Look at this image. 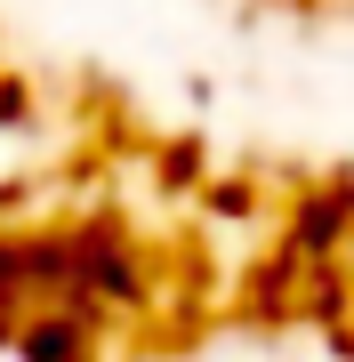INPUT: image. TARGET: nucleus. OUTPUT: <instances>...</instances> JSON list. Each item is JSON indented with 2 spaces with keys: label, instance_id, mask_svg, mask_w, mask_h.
I'll return each mask as SVG.
<instances>
[{
  "label": "nucleus",
  "instance_id": "nucleus-1",
  "mask_svg": "<svg viewBox=\"0 0 354 362\" xmlns=\"http://www.w3.org/2000/svg\"><path fill=\"white\" fill-rule=\"evenodd\" d=\"M65 250H73V298H97V306H137L145 298V258L129 233L81 226V233H65Z\"/></svg>",
  "mask_w": 354,
  "mask_h": 362
},
{
  "label": "nucleus",
  "instance_id": "nucleus-2",
  "mask_svg": "<svg viewBox=\"0 0 354 362\" xmlns=\"http://www.w3.org/2000/svg\"><path fill=\"white\" fill-rule=\"evenodd\" d=\"M89 322H81L73 306H40V314H25V322H16V346H25V362H89Z\"/></svg>",
  "mask_w": 354,
  "mask_h": 362
}]
</instances>
